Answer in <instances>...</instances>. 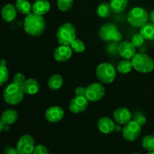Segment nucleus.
<instances>
[{"label":"nucleus","mask_w":154,"mask_h":154,"mask_svg":"<svg viewBox=\"0 0 154 154\" xmlns=\"http://www.w3.org/2000/svg\"><path fill=\"white\" fill-rule=\"evenodd\" d=\"M24 30L31 36H39L43 33L45 29V21L42 15L30 13L26 15L24 20Z\"/></svg>","instance_id":"obj_1"},{"label":"nucleus","mask_w":154,"mask_h":154,"mask_svg":"<svg viewBox=\"0 0 154 154\" xmlns=\"http://www.w3.org/2000/svg\"><path fill=\"white\" fill-rule=\"evenodd\" d=\"M23 89L22 86L12 83L9 84L3 92V98L8 105H17L23 101L24 98Z\"/></svg>","instance_id":"obj_2"},{"label":"nucleus","mask_w":154,"mask_h":154,"mask_svg":"<svg viewBox=\"0 0 154 154\" xmlns=\"http://www.w3.org/2000/svg\"><path fill=\"white\" fill-rule=\"evenodd\" d=\"M57 38L60 45L70 46L77 38L75 27L70 23L62 24L57 29Z\"/></svg>","instance_id":"obj_3"},{"label":"nucleus","mask_w":154,"mask_h":154,"mask_svg":"<svg viewBox=\"0 0 154 154\" xmlns=\"http://www.w3.org/2000/svg\"><path fill=\"white\" fill-rule=\"evenodd\" d=\"M133 69L141 73H150L154 69V60L147 54L139 53L132 59Z\"/></svg>","instance_id":"obj_4"},{"label":"nucleus","mask_w":154,"mask_h":154,"mask_svg":"<svg viewBox=\"0 0 154 154\" xmlns=\"http://www.w3.org/2000/svg\"><path fill=\"white\" fill-rule=\"evenodd\" d=\"M96 74L99 81L106 84L112 83L117 75L114 66L108 63H100L96 68Z\"/></svg>","instance_id":"obj_5"},{"label":"nucleus","mask_w":154,"mask_h":154,"mask_svg":"<svg viewBox=\"0 0 154 154\" xmlns=\"http://www.w3.org/2000/svg\"><path fill=\"white\" fill-rule=\"evenodd\" d=\"M149 15L145 9L141 7H135L128 14L127 20L131 26L137 28L141 26L148 22Z\"/></svg>","instance_id":"obj_6"},{"label":"nucleus","mask_w":154,"mask_h":154,"mask_svg":"<svg viewBox=\"0 0 154 154\" xmlns=\"http://www.w3.org/2000/svg\"><path fill=\"white\" fill-rule=\"evenodd\" d=\"M99 37L104 41L115 42H121L123 39L122 33L118 30L117 27L113 23H107L102 26L99 31Z\"/></svg>","instance_id":"obj_7"},{"label":"nucleus","mask_w":154,"mask_h":154,"mask_svg":"<svg viewBox=\"0 0 154 154\" xmlns=\"http://www.w3.org/2000/svg\"><path fill=\"white\" fill-rule=\"evenodd\" d=\"M105 90L101 83L95 82L86 87V98L89 102H96L104 97Z\"/></svg>","instance_id":"obj_8"},{"label":"nucleus","mask_w":154,"mask_h":154,"mask_svg":"<svg viewBox=\"0 0 154 154\" xmlns=\"http://www.w3.org/2000/svg\"><path fill=\"white\" fill-rule=\"evenodd\" d=\"M141 132V126L135 120H130L123 126L122 133L125 140L128 141H134L139 137Z\"/></svg>","instance_id":"obj_9"},{"label":"nucleus","mask_w":154,"mask_h":154,"mask_svg":"<svg viewBox=\"0 0 154 154\" xmlns=\"http://www.w3.org/2000/svg\"><path fill=\"white\" fill-rule=\"evenodd\" d=\"M35 145V140L30 135H23L20 138L17 144L18 154H32Z\"/></svg>","instance_id":"obj_10"},{"label":"nucleus","mask_w":154,"mask_h":154,"mask_svg":"<svg viewBox=\"0 0 154 154\" xmlns=\"http://www.w3.org/2000/svg\"><path fill=\"white\" fill-rule=\"evenodd\" d=\"M89 101L85 96H75L71 100L69 108L73 114H79L83 112L87 108Z\"/></svg>","instance_id":"obj_11"},{"label":"nucleus","mask_w":154,"mask_h":154,"mask_svg":"<svg viewBox=\"0 0 154 154\" xmlns=\"http://www.w3.org/2000/svg\"><path fill=\"white\" fill-rule=\"evenodd\" d=\"M73 51L69 45H60L56 48L54 53V57L56 61L60 63H64L70 60L72 57Z\"/></svg>","instance_id":"obj_12"},{"label":"nucleus","mask_w":154,"mask_h":154,"mask_svg":"<svg viewBox=\"0 0 154 154\" xmlns=\"http://www.w3.org/2000/svg\"><path fill=\"white\" fill-rule=\"evenodd\" d=\"M64 111L63 108L57 105H54L45 111V119L50 123H57L60 122L64 117Z\"/></svg>","instance_id":"obj_13"},{"label":"nucleus","mask_w":154,"mask_h":154,"mask_svg":"<svg viewBox=\"0 0 154 154\" xmlns=\"http://www.w3.org/2000/svg\"><path fill=\"white\" fill-rule=\"evenodd\" d=\"M135 47L132 45L131 42L128 41H123L120 44L118 51L120 53V55L122 58L124 60H132V59L136 54V50Z\"/></svg>","instance_id":"obj_14"},{"label":"nucleus","mask_w":154,"mask_h":154,"mask_svg":"<svg viewBox=\"0 0 154 154\" xmlns=\"http://www.w3.org/2000/svg\"><path fill=\"white\" fill-rule=\"evenodd\" d=\"M113 117L118 124L125 125L132 120V113L128 108L121 107L117 108L113 113Z\"/></svg>","instance_id":"obj_15"},{"label":"nucleus","mask_w":154,"mask_h":154,"mask_svg":"<svg viewBox=\"0 0 154 154\" xmlns=\"http://www.w3.org/2000/svg\"><path fill=\"white\" fill-rule=\"evenodd\" d=\"M97 126L99 132L105 135L114 132L116 127L114 120L108 117H100L97 122Z\"/></svg>","instance_id":"obj_16"},{"label":"nucleus","mask_w":154,"mask_h":154,"mask_svg":"<svg viewBox=\"0 0 154 154\" xmlns=\"http://www.w3.org/2000/svg\"><path fill=\"white\" fill-rule=\"evenodd\" d=\"M51 9V3L48 0H35L32 5V12L38 15H45Z\"/></svg>","instance_id":"obj_17"},{"label":"nucleus","mask_w":154,"mask_h":154,"mask_svg":"<svg viewBox=\"0 0 154 154\" xmlns=\"http://www.w3.org/2000/svg\"><path fill=\"white\" fill-rule=\"evenodd\" d=\"M1 120L5 126H10L14 124L18 119L17 111L12 108L6 109L1 115Z\"/></svg>","instance_id":"obj_18"},{"label":"nucleus","mask_w":154,"mask_h":154,"mask_svg":"<svg viewBox=\"0 0 154 154\" xmlns=\"http://www.w3.org/2000/svg\"><path fill=\"white\" fill-rule=\"evenodd\" d=\"M22 87L24 93L28 95L36 94L40 90V84H39L38 81L35 78L26 79Z\"/></svg>","instance_id":"obj_19"},{"label":"nucleus","mask_w":154,"mask_h":154,"mask_svg":"<svg viewBox=\"0 0 154 154\" xmlns=\"http://www.w3.org/2000/svg\"><path fill=\"white\" fill-rule=\"evenodd\" d=\"M17 10L13 4H7L2 8L1 15L2 19L6 22H12L17 17Z\"/></svg>","instance_id":"obj_20"},{"label":"nucleus","mask_w":154,"mask_h":154,"mask_svg":"<svg viewBox=\"0 0 154 154\" xmlns=\"http://www.w3.org/2000/svg\"><path fill=\"white\" fill-rule=\"evenodd\" d=\"M140 33L145 38V40H154V23H148L141 27Z\"/></svg>","instance_id":"obj_21"},{"label":"nucleus","mask_w":154,"mask_h":154,"mask_svg":"<svg viewBox=\"0 0 154 154\" xmlns=\"http://www.w3.org/2000/svg\"><path fill=\"white\" fill-rule=\"evenodd\" d=\"M15 7L17 10L23 14H29L32 13V5L29 2V0H17L15 3Z\"/></svg>","instance_id":"obj_22"},{"label":"nucleus","mask_w":154,"mask_h":154,"mask_svg":"<svg viewBox=\"0 0 154 154\" xmlns=\"http://www.w3.org/2000/svg\"><path fill=\"white\" fill-rule=\"evenodd\" d=\"M63 79L62 76L58 74H54L50 77L48 80V85L49 88L52 90H57L63 86Z\"/></svg>","instance_id":"obj_23"},{"label":"nucleus","mask_w":154,"mask_h":154,"mask_svg":"<svg viewBox=\"0 0 154 154\" xmlns=\"http://www.w3.org/2000/svg\"><path fill=\"white\" fill-rule=\"evenodd\" d=\"M109 4L112 11L114 13H120L127 7L128 0H111Z\"/></svg>","instance_id":"obj_24"},{"label":"nucleus","mask_w":154,"mask_h":154,"mask_svg":"<svg viewBox=\"0 0 154 154\" xmlns=\"http://www.w3.org/2000/svg\"><path fill=\"white\" fill-rule=\"evenodd\" d=\"M112 11L111 10V5L108 2H102L99 5L96 9V13L99 17L106 18L110 16L111 12Z\"/></svg>","instance_id":"obj_25"},{"label":"nucleus","mask_w":154,"mask_h":154,"mask_svg":"<svg viewBox=\"0 0 154 154\" xmlns=\"http://www.w3.org/2000/svg\"><path fill=\"white\" fill-rule=\"evenodd\" d=\"M133 69L132 60H123L120 61L117 65V72L121 74H128L131 72Z\"/></svg>","instance_id":"obj_26"},{"label":"nucleus","mask_w":154,"mask_h":154,"mask_svg":"<svg viewBox=\"0 0 154 154\" xmlns=\"http://www.w3.org/2000/svg\"><path fill=\"white\" fill-rule=\"evenodd\" d=\"M142 147L149 152H154V135H147L143 138Z\"/></svg>","instance_id":"obj_27"},{"label":"nucleus","mask_w":154,"mask_h":154,"mask_svg":"<svg viewBox=\"0 0 154 154\" xmlns=\"http://www.w3.org/2000/svg\"><path fill=\"white\" fill-rule=\"evenodd\" d=\"M57 4L60 11L66 12L72 8L74 4V0H57Z\"/></svg>","instance_id":"obj_28"},{"label":"nucleus","mask_w":154,"mask_h":154,"mask_svg":"<svg viewBox=\"0 0 154 154\" xmlns=\"http://www.w3.org/2000/svg\"><path fill=\"white\" fill-rule=\"evenodd\" d=\"M71 48H72V51H75V52L78 53V54H81V53L84 52L86 49L85 44L84 43L83 41H81V39L76 38L73 42L72 43V45H70Z\"/></svg>","instance_id":"obj_29"},{"label":"nucleus","mask_w":154,"mask_h":154,"mask_svg":"<svg viewBox=\"0 0 154 154\" xmlns=\"http://www.w3.org/2000/svg\"><path fill=\"white\" fill-rule=\"evenodd\" d=\"M9 73L6 66H0V86L7 82Z\"/></svg>","instance_id":"obj_30"},{"label":"nucleus","mask_w":154,"mask_h":154,"mask_svg":"<svg viewBox=\"0 0 154 154\" xmlns=\"http://www.w3.org/2000/svg\"><path fill=\"white\" fill-rule=\"evenodd\" d=\"M144 41L145 38L143 37L141 33H138V34H135V35L132 37V43L135 48H138V47H141L143 44L144 43Z\"/></svg>","instance_id":"obj_31"},{"label":"nucleus","mask_w":154,"mask_h":154,"mask_svg":"<svg viewBox=\"0 0 154 154\" xmlns=\"http://www.w3.org/2000/svg\"><path fill=\"white\" fill-rule=\"evenodd\" d=\"M133 120H135V122H137V123H138V124L141 126H144L146 123V122H147V119H146V117H144L142 114H141V113H138V112L135 113V114H134Z\"/></svg>","instance_id":"obj_32"},{"label":"nucleus","mask_w":154,"mask_h":154,"mask_svg":"<svg viewBox=\"0 0 154 154\" xmlns=\"http://www.w3.org/2000/svg\"><path fill=\"white\" fill-rule=\"evenodd\" d=\"M26 81L25 75L22 73H17L14 76L13 78V83L14 84H18L20 86H23V84H24Z\"/></svg>","instance_id":"obj_33"},{"label":"nucleus","mask_w":154,"mask_h":154,"mask_svg":"<svg viewBox=\"0 0 154 154\" xmlns=\"http://www.w3.org/2000/svg\"><path fill=\"white\" fill-rule=\"evenodd\" d=\"M32 154H50L48 149L42 144H38L35 146Z\"/></svg>","instance_id":"obj_34"},{"label":"nucleus","mask_w":154,"mask_h":154,"mask_svg":"<svg viewBox=\"0 0 154 154\" xmlns=\"http://www.w3.org/2000/svg\"><path fill=\"white\" fill-rule=\"evenodd\" d=\"M76 96H85L86 97V88L84 87H78L75 90Z\"/></svg>","instance_id":"obj_35"},{"label":"nucleus","mask_w":154,"mask_h":154,"mask_svg":"<svg viewBox=\"0 0 154 154\" xmlns=\"http://www.w3.org/2000/svg\"><path fill=\"white\" fill-rule=\"evenodd\" d=\"M4 153L5 154H18V152H17V148H14V147L8 146V147L5 148Z\"/></svg>","instance_id":"obj_36"},{"label":"nucleus","mask_w":154,"mask_h":154,"mask_svg":"<svg viewBox=\"0 0 154 154\" xmlns=\"http://www.w3.org/2000/svg\"><path fill=\"white\" fill-rule=\"evenodd\" d=\"M149 19H150V22L154 23V10L152 11L149 14Z\"/></svg>","instance_id":"obj_37"},{"label":"nucleus","mask_w":154,"mask_h":154,"mask_svg":"<svg viewBox=\"0 0 154 154\" xmlns=\"http://www.w3.org/2000/svg\"><path fill=\"white\" fill-rule=\"evenodd\" d=\"M0 66H6V61L3 59L0 60Z\"/></svg>","instance_id":"obj_38"},{"label":"nucleus","mask_w":154,"mask_h":154,"mask_svg":"<svg viewBox=\"0 0 154 154\" xmlns=\"http://www.w3.org/2000/svg\"><path fill=\"white\" fill-rule=\"evenodd\" d=\"M4 126L5 125L3 124V123L1 120V118H0V133H1V132L3 130V129H4Z\"/></svg>","instance_id":"obj_39"},{"label":"nucleus","mask_w":154,"mask_h":154,"mask_svg":"<svg viewBox=\"0 0 154 154\" xmlns=\"http://www.w3.org/2000/svg\"><path fill=\"white\" fill-rule=\"evenodd\" d=\"M147 154H154V152H149Z\"/></svg>","instance_id":"obj_40"},{"label":"nucleus","mask_w":154,"mask_h":154,"mask_svg":"<svg viewBox=\"0 0 154 154\" xmlns=\"http://www.w3.org/2000/svg\"><path fill=\"white\" fill-rule=\"evenodd\" d=\"M132 154H140V153H132Z\"/></svg>","instance_id":"obj_41"}]
</instances>
